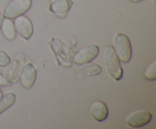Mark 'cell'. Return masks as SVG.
I'll use <instances>...</instances> for the list:
<instances>
[{
    "label": "cell",
    "mask_w": 156,
    "mask_h": 129,
    "mask_svg": "<svg viewBox=\"0 0 156 129\" xmlns=\"http://www.w3.org/2000/svg\"><path fill=\"white\" fill-rule=\"evenodd\" d=\"M104 58L108 74L116 80H120L123 77V68L114 47L108 46L104 50Z\"/></svg>",
    "instance_id": "1"
},
{
    "label": "cell",
    "mask_w": 156,
    "mask_h": 129,
    "mask_svg": "<svg viewBox=\"0 0 156 129\" xmlns=\"http://www.w3.org/2000/svg\"><path fill=\"white\" fill-rule=\"evenodd\" d=\"M114 49L119 59L123 63H129L133 56L132 44L129 37L123 33H118L114 39Z\"/></svg>",
    "instance_id": "2"
},
{
    "label": "cell",
    "mask_w": 156,
    "mask_h": 129,
    "mask_svg": "<svg viewBox=\"0 0 156 129\" xmlns=\"http://www.w3.org/2000/svg\"><path fill=\"white\" fill-rule=\"evenodd\" d=\"M32 5V0H11L4 8L3 17L13 20L25 14Z\"/></svg>",
    "instance_id": "3"
},
{
    "label": "cell",
    "mask_w": 156,
    "mask_h": 129,
    "mask_svg": "<svg viewBox=\"0 0 156 129\" xmlns=\"http://www.w3.org/2000/svg\"><path fill=\"white\" fill-rule=\"evenodd\" d=\"M99 47L95 44H90L81 49L73 57V62L76 65H85L92 62L99 54Z\"/></svg>",
    "instance_id": "4"
},
{
    "label": "cell",
    "mask_w": 156,
    "mask_h": 129,
    "mask_svg": "<svg viewBox=\"0 0 156 129\" xmlns=\"http://www.w3.org/2000/svg\"><path fill=\"white\" fill-rule=\"evenodd\" d=\"M16 33L24 38V39H29L34 33V27L31 21L24 15L17 17L14 21Z\"/></svg>",
    "instance_id": "5"
},
{
    "label": "cell",
    "mask_w": 156,
    "mask_h": 129,
    "mask_svg": "<svg viewBox=\"0 0 156 129\" xmlns=\"http://www.w3.org/2000/svg\"><path fill=\"white\" fill-rule=\"evenodd\" d=\"M152 115L149 111H138L129 115L126 118V124L132 127H142L152 121Z\"/></svg>",
    "instance_id": "6"
},
{
    "label": "cell",
    "mask_w": 156,
    "mask_h": 129,
    "mask_svg": "<svg viewBox=\"0 0 156 129\" xmlns=\"http://www.w3.org/2000/svg\"><path fill=\"white\" fill-rule=\"evenodd\" d=\"M37 79V70L31 63H27L22 68L20 74V82L25 89H30Z\"/></svg>",
    "instance_id": "7"
},
{
    "label": "cell",
    "mask_w": 156,
    "mask_h": 129,
    "mask_svg": "<svg viewBox=\"0 0 156 129\" xmlns=\"http://www.w3.org/2000/svg\"><path fill=\"white\" fill-rule=\"evenodd\" d=\"M73 6L72 0H51L50 9V12L59 18H64Z\"/></svg>",
    "instance_id": "8"
},
{
    "label": "cell",
    "mask_w": 156,
    "mask_h": 129,
    "mask_svg": "<svg viewBox=\"0 0 156 129\" xmlns=\"http://www.w3.org/2000/svg\"><path fill=\"white\" fill-rule=\"evenodd\" d=\"M90 113L91 117L95 121L101 122L108 118L109 111L108 106L104 102L98 100L91 104L90 108Z\"/></svg>",
    "instance_id": "9"
},
{
    "label": "cell",
    "mask_w": 156,
    "mask_h": 129,
    "mask_svg": "<svg viewBox=\"0 0 156 129\" xmlns=\"http://www.w3.org/2000/svg\"><path fill=\"white\" fill-rule=\"evenodd\" d=\"M1 30L5 37L9 40H14L16 37V30H15L14 22L11 19H5L3 21Z\"/></svg>",
    "instance_id": "10"
},
{
    "label": "cell",
    "mask_w": 156,
    "mask_h": 129,
    "mask_svg": "<svg viewBox=\"0 0 156 129\" xmlns=\"http://www.w3.org/2000/svg\"><path fill=\"white\" fill-rule=\"evenodd\" d=\"M15 100H16V96L13 93H8L2 96L0 98V115L12 107L15 104Z\"/></svg>",
    "instance_id": "11"
},
{
    "label": "cell",
    "mask_w": 156,
    "mask_h": 129,
    "mask_svg": "<svg viewBox=\"0 0 156 129\" xmlns=\"http://www.w3.org/2000/svg\"><path fill=\"white\" fill-rule=\"evenodd\" d=\"M102 71V68L98 64H93V65H86L84 66L80 70V72L82 75L86 77H91V76H96L101 74Z\"/></svg>",
    "instance_id": "12"
},
{
    "label": "cell",
    "mask_w": 156,
    "mask_h": 129,
    "mask_svg": "<svg viewBox=\"0 0 156 129\" xmlns=\"http://www.w3.org/2000/svg\"><path fill=\"white\" fill-rule=\"evenodd\" d=\"M155 66L156 62L154 61L151 65H149L147 69L145 72V78L150 81H154L156 80V72H155Z\"/></svg>",
    "instance_id": "13"
},
{
    "label": "cell",
    "mask_w": 156,
    "mask_h": 129,
    "mask_svg": "<svg viewBox=\"0 0 156 129\" xmlns=\"http://www.w3.org/2000/svg\"><path fill=\"white\" fill-rule=\"evenodd\" d=\"M11 62V58L3 51H0V67H5Z\"/></svg>",
    "instance_id": "14"
},
{
    "label": "cell",
    "mask_w": 156,
    "mask_h": 129,
    "mask_svg": "<svg viewBox=\"0 0 156 129\" xmlns=\"http://www.w3.org/2000/svg\"><path fill=\"white\" fill-rule=\"evenodd\" d=\"M12 85V82L10 80L5 77L4 75L0 74V87H8Z\"/></svg>",
    "instance_id": "15"
},
{
    "label": "cell",
    "mask_w": 156,
    "mask_h": 129,
    "mask_svg": "<svg viewBox=\"0 0 156 129\" xmlns=\"http://www.w3.org/2000/svg\"><path fill=\"white\" fill-rule=\"evenodd\" d=\"M3 21H4V17H3V15L2 14V12H0V30H1L2 24Z\"/></svg>",
    "instance_id": "16"
},
{
    "label": "cell",
    "mask_w": 156,
    "mask_h": 129,
    "mask_svg": "<svg viewBox=\"0 0 156 129\" xmlns=\"http://www.w3.org/2000/svg\"><path fill=\"white\" fill-rule=\"evenodd\" d=\"M130 2H132L133 3H138V2H143V0H129Z\"/></svg>",
    "instance_id": "17"
},
{
    "label": "cell",
    "mask_w": 156,
    "mask_h": 129,
    "mask_svg": "<svg viewBox=\"0 0 156 129\" xmlns=\"http://www.w3.org/2000/svg\"><path fill=\"white\" fill-rule=\"evenodd\" d=\"M2 91L0 90V98L2 97Z\"/></svg>",
    "instance_id": "18"
}]
</instances>
